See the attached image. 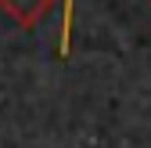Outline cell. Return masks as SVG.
Returning <instances> with one entry per match:
<instances>
[{"label": "cell", "mask_w": 151, "mask_h": 148, "mask_svg": "<svg viewBox=\"0 0 151 148\" xmlns=\"http://www.w3.org/2000/svg\"><path fill=\"white\" fill-rule=\"evenodd\" d=\"M72 15H76V0H65V11H61V58L68 54V40H72Z\"/></svg>", "instance_id": "2"}, {"label": "cell", "mask_w": 151, "mask_h": 148, "mask_svg": "<svg viewBox=\"0 0 151 148\" xmlns=\"http://www.w3.org/2000/svg\"><path fill=\"white\" fill-rule=\"evenodd\" d=\"M7 18H14L22 29H32L43 22V15L50 11V0H0Z\"/></svg>", "instance_id": "1"}]
</instances>
